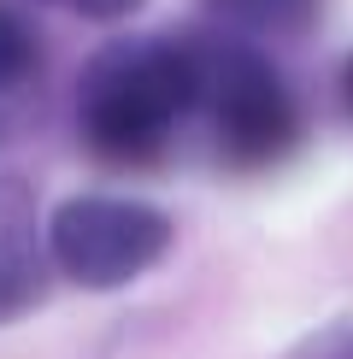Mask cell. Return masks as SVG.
Listing matches in <instances>:
<instances>
[{
    "instance_id": "obj_1",
    "label": "cell",
    "mask_w": 353,
    "mask_h": 359,
    "mask_svg": "<svg viewBox=\"0 0 353 359\" xmlns=\"http://www.w3.org/2000/svg\"><path fill=\"white\" fill-rule=\"evenodd\" d=\"M200 107V48L136 41L95 59L83 83V136L112 165H147L183 112Z\"/></svg>"
},
{
    "instance_id": "obj_2",
    "label": "cell",
    "mask_w": 353,
    "mask_h": 359,
    "mask_svg": "<svg viewBox=\"0 0 353 359\" xmlns=\"http://www.w3.org/2000/svg\"><path fill=\"white\" fill-rule=\"evenodd\" d=\"M171 248V218L147 201H118V194H77L48 218V253L71 283L88 289H118L159 265Z\"/></svg>"
},
{
    "instance_id": "obj_3",
    "label": "cell",
    "mask_w": 353,
    "mask_h": 359,
    "mask_svg": "<svg viewBox=\"0 0 353 359\" xmlns=\"http://www.w3.org/2000/svg\"><path fill=\"white\" fill-rule=\"evenodd\" d=\"M200 107L235 165H271L294 147V100L247 48H200Z\"/></svg>"
},
{
    "instance_id": "obj_4",
    "label": "cell",
    "mask_w": 353,
    "mask_h": 359,
    "mask_svg": "<svg viewBox=\"0 0 353 359\" xmlns=\"http://www.w3.org/2000/svg\"><path fill=\"white\" fill-rule=\"evenodd\" d=\"M41 294V265H36V242L18 218L0 224V318H18L24 306H36Z\"/></svg>"
},
{
    "instance_id": "obj_5",
    "label": "cell",
    "mask_w": 353,
    "mask_h": 359,
    "mask_svg": "<svg viewBox=\"0 0 353 359\" xmlns=\"http://www.w3.org/2000/svg\"><path fill=\"white\" fill-rule=\"evenodd\" d=\"M212 18H230L242 29H271V36H294L312 24L318 0H206Z\"/></svg>"
},
{
    "instance_id": "obj_6",
    "label": "cell",
    "mask_w": 353,
    "mask_h": 359,
    "mask_svg": "<svg viewBox=\"0 0 353 359\" xmlns=\"http://www.w3.org/2000/svg\"><path fill=\"white\" fill-rule=\"evenodd\" d=\"M29 65H36V36H29L12 12H0V95H6L12 83H24Z\"/></svg>"
},
{
    "instance_id": "obj_7",
    "label": "cell",
    "mask_w": 353,
    "mask_h": 359,
    "mask_svg": "<svg viewBox=\"0 0 353 359\" xmlns=\"http://www.w3.org/2000/svg\"><path fill=\"white\" fill-rule=\"evenodd\" d=\"M312 359H353V324L335 330V336H324V341H312Z\"/></svg>"
},
{
    "instance_id": "obj_8",
    "label": "cell",
    "mask_w": 353,
    "mask_h": 359,
    "mask_svg": "<svg viewBox=\"0 0 353 359\" xmlns=\"http://www.w3.org/2000/svg\"><path fill=\"white\" fill-rule=\"evenodd\" d=\"M77 12H88V18H124V12H136L141 0H71Z\"/></svg>"
},
{
    "instance_id": "obj_9",
    "label": "cell",
    "mask_w": 353,
    "mask_h": 359,
    "mask_svg": "<svg viewBox=\"0 0 353 359\" xmlns=\"http://www.w3.org/2000/svg\"><path fill=\"white\" fill-rule=\"evenodd\" d=\"M342 100H347V112H353V59H347V71H342Z\"/></svg>"
}]
</instances>
